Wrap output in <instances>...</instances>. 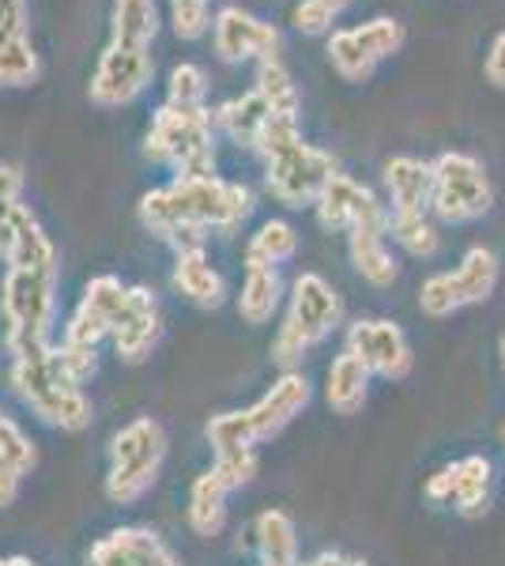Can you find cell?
Here are the masks:
<instances>
[{"mask_svg": "<svg viewBox=\"0 0 505 566\" xmlns=\"http://www.w3.org/2000/svg\"><path fill=\"white\" fill-rule=\"evenodd\" d=\"M250 186L231 178H173L140 197V223L173 250H204L211 231L231 234L250 219Z\"/></svg>", "mask_w": 505, "mask_h": 566, "instance_id": "1", "label": "cell"}, {"mask_svg": "<svg viewBox=\"0 0 505 566\" xmlns=\"http://www.w3.org/2000/svg\"><path fill=\"white\" fill-rule=\"evenodd\" d=\"M215 114L208 106L162 103L144 136V155L173 170V178L215 175Z\"/></svg>", "mask_w": 505, "mask_h": 566, "instance_id": "2", "label": "cell"}, {"mask_svg": "<svg viewBox=\"0 0 505 566\" xmlns=\"http://www.w3.org/2000/svg\"><path fill=\"white\" fill-rule=\"evenodd\" d=\"M12 389L42 423L61 427V431H84L91 423V400L84 386L64 370L57 344L12 359Z\"/></svg>", "mask_w": 505, "mask_h": 566, "instance_id": "3", "label": "cell"}, {"mask_svg": "<svg viewBox=\"0 0 505 566\" xmlns=\"http://www.w3.org/2000/svg\"><path fill=\"white\" fill-rule=\"evenodd\" d=\"M128 295H133V287L117 276H95L87 283L84 298H80V306L72 310L69 325H64V336L57 344V355H61L64 370L72 374V381L84 386L87 378H95L98 344L114 333L117 322H122Z\"/></svg>", "mask_w": 505, "mask_h": 566, "instance_id": "4", "label": "cell"}, {"mask_svg": "<svg viewBox=\"0 0 505 566\" xmlns=\"http://www.w3.org/2000/svg\"><path fill=\"white\" fill-rule=\"evenodd\" d=\"M12 359L50 348V325L57 314V269H8L0 287Z\"/></svg>", "mask_w": 505, "mask_h": 566, "instance_id": "5", "label": "cell"}, {"mask_svg": "<svg viewBox=\"0 0 505 566\" xmlns=\"http://www.w3.org/2000/svg\"><path fill=\"white\" fill-rule=\"evenodd\" d=\"M339 317H344V303H339L333 283L317 272H302L291 283V306L272 340V359L283 370H295L325 336H333Z\"/></svg>", "mask_w": 505, "mask_h": 566, "instance_id": "6", "label": "cell"}, {"mask_svg": "<svg viewBox=\"0 0 505 566\" xmlns=\"http://www.w3.org/2000/svg\"><path fill=\"white\" fill-rule=\"evenodd\" d=\"M162 458H167V431L159 419L140 416L125 423L109 438V472H106V499L117 506L144 499L159 480Z\"/></svg>", "mask_w": 505, "mask_h": 566, "instance_id": "7", "label": "cell"}, {"mask_svg": "<svg viewBox=\"0 0 505 566\" xmlns=\"http://www.w3.org/2000/svg\"><path fill=\"white\" fill-rule=\"evenodd\" d=\"M494 186L475 155L442 151L430 163V212L438 223H475L491 212Z\"/></svg>", "mask_w": 505, "mask_h": 566, "instance_id": "8", "label": "cell"}, {"mask_svg": "<svg viewBox=\"0 0 505 566\" xmlns=\"http://www.w3.org/2000/svg\"><path fill=\"white\" fill-rule=\"evenodd\" d=\"M400 50H403V23L392 20V15H378V20H366L358 27H339L325 42L328 65L347 84H366L374 76V69L381 61L397 57Z\"/></svg>", "mask_w": 505, "mask_h": 566, "instance_id": "9", "label": "cell"}, {"mask_svg": "<svg viewBox=\"0 0 505 566\" xmlns=\"http://www.w3.org/2000/svg\"><path fill=\"white\" fill-rule=\"evenodd\" d=\"M336 159L328 151L314 148L306 140H295L287 148L272 151L264 159V186L283 208H306L317 205L320 189L333 181Z\"/></svg>", "mask_w": 505, "mask_h": 566, "instance_id": "10", "label": "cell"}, {"mask_svg": "<svg viewBox=\"0 0 505 566\" xmlns=\"http://www.w3.org/2000/svg\"><path fill=\"white\" fill-rule=\"evenodd\" d=\"M155 76V61L148 45L109 42L87 84V98L98 109H122L148 91Z\"/></svg>", "mask_w": 505, "mask_h": 566, "instance_id": "11", "label": "cell"}, {"mask_svg": "<svg viewBox=\"0 0 505 566\" xmlns=\"http://www.w3.org/2000/svg\"><path fill=\"white\" fill-rule=\"evenodd\" d=\"M366 370L370 378H385V381H403L415 367V355H411V344L403 336V328L389 317H362L347 328V348Z\"/></svg>", "mask_w": 505, "mask_h": 566, "instance_id": "12", "label": "cell"}, {"mask_svg": "<svg viewBox=\"0 0 505 566\" xmlns=\"http://www.w3.org/2000/svg\"><path fill=\"white\" fill-rule=\"evenodd\" d=\"M211 42H215V57L223 65H245V61L280 57V31L264 23L261 15L245 12V8H223L211 20Z\"/></svg>", "mask_w": 505, "mask_h": 566, "instance_id": "13", "label": "cell"}, {"mask_svg": "<svg viewBox=\"0 0 505 566\" xmlns=\"http://www.w3.org/2000/svg\"><path fill=\"white\" fill-rule=\"evenodd\" d=\"M314 208H317V223L333 234H347L366 223H389V208H385L370 189L358 186L355 178L339 175V170L333 175V181L320 189Z\"/></svg>", "mask_w": 505, "mask_h": 566, "instance_id": "14", "label": "cell"}, {"mask_svg": "<svg viewBox=\"0 0 505 566\" xmlns=\"http://www.w3.org/2000/svg\"><path fill=\"white\" fill-rule=\"evenodd\" d=\"M491 480H494L491 461L472 453V458H461L445 464L442 472H434L427 480V499L453 502L464 517H483L486 506H491Z\"/></svg>", "mask_w": 505, "mask_h": 566, "instance_id": "15", "label": "cell"}, {"mask_svg": "<svg viewBox=\"0 0 505 566\" xmlns=\"http://www.w3.org/2000/svg\"><path fill=\"white\" fill-rule=\"evenodd\" d=\"M314 400V386L302 370H283L280 378L272 381V389L256 400L253 408H245V423H250L253 442H264V438H275L283 427L295 416L306 412V405Z\"/></svg>", "mask_w": 505, "mask_h": 566, "instance_id": "16", "label": "cell"}, {"mask_svg": "<svg viewBox=\"0 0 505 566\" xmlns=\"http://www.w3.org/2000/svg\"><path fill=\"white\" fill-rule=\"evenodd\" d=\"M162 333V317H159V303L148 287H133L128 295V306L122 314V322L114 325V348L122 363H144L151 355V348L159 344Z\"/></svg>", "mask_w": 505, "mask_h": 566, "instance_id": "17", "label": "cell"}, {"mask_svg": "<svg viewBox=\"0 0 505 566\" xmlns=\"http://www.w3.org/2000/svg\"><path fill=\"white\" fill-rule=\"evenodd\" d=\"M167 547H162L159 533L144 525H122L109 528L103 541L91 547V566H159L167 559Z\"/></svg>", "mask_w": 505, "mask_h": 566, "instance_id": "18", "label": "cell"}, {"mask_svg": "<svg viewBox=\"0 0 505 566\" xmlns=\"http://www.w3.org/2000/svg\"><path fill=\"white\" fill-rule=\"evenodd\" d=\"M389 216H427L430 212V163L415 155H397L385 163Z\"/></svg>", "mask_w": 505, "mask_h": 566, "instance_id": "19", "label": "cell"}, {"mask_svg": "<svg viewBox=\"0 0 505 566\" xmlns=\"http://www.w3.org/2000/svg\"><path fill=\"white\" fill-rule=\"evenodd\" d=\"M385 239H389V223H366L347 231V253H351L355 272L374 287H389L400 276V264Z\"/></svg>", "mask_w": 505, "mask_h": 566, "instance_id": "20", "label": "cell"}, {"mask_svg": "<svg viewBox=\"0 0 505 566\" xmlns=\"http://www.w3.org/2000/svg\"><path fill=\"white\" fill-rule=\"evenodd\" d=\"M170 280H173V287H178V295H186L189 303L200 310H219L227 303V280H223V272L208 261L204 250H178Z\"/></svg>", "mask_w": 505, "mask_h": 566, "instance_id": "21", "label": "cell"}, {"mask_svg": "<svg viewBox=\"0 0 505 566\" xmlns=\"http://www.w3.org/2000/svg\"><path fill=\"white\" fill-rule=\"evenodd\" d=\"M370 397V370L351 352H339L325 374V400L339 416H355Z\"/></svg>", "mask_w": 505, "mask_h": 566, "instance_id": "22", "label": "cell"}, {"mask_svg": "<svg viewBox=\"0 0 505 566\" xmlns=\"http://www.w3.org/2000/svg\"><path fill=\"white\" fill-rule=\"evenodd\" d=\"M269 117H272V106L264 103L253 87L245 91V95H238V98H227V103L215 109V125L231 136L238 148H253Z\"/></svg>", "mask_w": 505, "mask_h": 566, "instance_id": "23", "label": "cell"}, {"mask_svg": "<svg viewBox=\"0 0 505 566\" xmlns=\"http://www.w3.org/2000/svg\"><path fill=\"white\" fill-rule=\"evenodd\" d=\"M227 495L231 491L215 480V472H200L189 491V528L197 536H219L227 525Z\"/></svg>", "mask_w": 505, "mask_h": 566, "instance_id": "24", "label": "cell"}, {"mask_svg": "<svg viewBox=\"0 0 505 566\" xmlns=\"http://www.w3.org/2000/svg\"><path fill=\"white\" fill-rule=\"evenodd\" d=\"M256 552L269 566H298V533L283 510H264L253 525Z\"/></svg>", "mask_w": 505, "mask_h": 566, "instance_id": "25", "label": "cell"}, {"mask_svg": "<svg viewBox=\"0 0 505 566\" xmlns=\"http://www.w3.org/2000/svg\"><path fill=\"white\" fill-rule=\"evenodd\" d=\"M498 276H502V264L494 258V250H486V245H472L461 258V269L453 272L464 306L486 303V298L494 295V287H498Z\"/></svg>", "mask_w": 505, "mask_h": 566, "instance_id": "26", "label": "cell"}, {"mask_svg": "<svg viewBox=\"0 0 505 566\" xmlns=\"http://www.w3.org/2000/svg\"><path fill=\"white\" fill-rule=\"evenodd\" d=\"M159 34V4L155 0H114V15H109V42L128 45H148Z\"/></svg>", "mask_w": 505, "mask_h": 566, "instance_id": "27", "label": "cell"}, {"mask_svg": "<svg viewBox=\"0 0 505 566\" xmlns=\"http://www.w3.org/2000/svg\"><path fill=\"white\" fill-rule=\"evenodd\" d=\"M298 253V231L287 219H269L245 245V269H280Z\"/></svg>", "mask_w": 505, "mask_h": 566, "instance_id": "28", "label": "cell"}, {"mask_svg": "<svg viewBox=\"0 0 505 566\" xmlns=\"http://www.w3.org/2000/svg\"><path fill=\"white\" fill-rule=\"evenodd\" d=\"M283 298V280L280 269H245L242 295H238V314L250 325H264L280 310Z\"/></svg>", "mask_w": 505, "mask_h": 566, "instance_id": "29", "label": "cell"}, {"mask_svg": "<svg viewBox=\"0 0 505 566\" xmlns=\"http://www.w3.org/2000/svg\"><path fill=\"white\" fill-rule=\"evenodd\" d=\"M253 91L272 106V114H295L302 109V95L298 84L291 76V69L283 65L280 57H264L256 61V76H253Z\"/></svg>", "mask_w": 505, "mask_h": 566, "instance_id": "30", "label": "cell"}, {"mask_svg": "<svg viewBox=\"0 0 505 566\" xmlns=\"http://www.w3.org/2000/svg\"><path fill=\"white\" fill-rule=\"evenodd\" d=\"M42 76V61L31 39H15L0 45V87H31Z\"/></svg>", "mask_w": 505, "mask_h": 566, "instance_id": "31", "label": "cell"}, {"mask_svg": "<svg viewBox=\"0 0 505 566\" xmlns=\"http://www.w3.org/2000/svg\"><path fill=\"white\" fill-rule=\"evenodd\" d=\"M389 234L411 258H434L442 250V234L430 223V216H389Z\"/></svg>", "mask_w": 505, "mask_h": 566, "instance_id": "32", "label": "cell"}, {"mask_svg": "<svg viewBox=\"0 0 505 566\" xmlns=\"http://www.w3.org/2000/svg\"><path fill=\"white\" fill-rule=\"evenodd\" d=\"M211 450H215V458H223V453H242V450H256L253 434H250V423H245L242 412H219L208 419L204 427Z\"/></svg>", "mask_w": 505, "mask_h": 566, "instance_id": "33", "label": "cell"}, {"mask_svg": "<svg viewBox=\"0 0 505 566\" xmlns=\"http://www.w3.org/2000/svg\"><path fill=\"white\" fill-rule=\"evenodd\" d=\"M419 310L427 317H453L456 310H464V298H461V291H456L453 272H434V276L422 280Z\"/></svg>", "mask_w": 505, "mask_h": 566, "instance_id": "34", "label": "cell"}, {"mask_svg": "<svg viewBox=\"0 0 505 566\" xmlns=\"http://www.w3.org/2000/svg\"><path fill=\"white\" fill-rule=\"evenodd\" d=\"M0 464L23 472V476L39 464V450H34V442L23 434V427L15 423L12 416H4V408H0Z\"/></svg>", "mask_w": 505, "mask_h": 566, "instance_id": "35", "label": "cell"}, {"mask_svg": "<svg viewBox=\"0 0 505 566\" xmlns=\"http://www.w3.org/2000/svg\"><path fill=\"white\" fill-rule=\"evenodd\" d=\"M208 98V72L192 61H181V65L170 69L167 80V103L170 106H204Z\"/></svg>", "mask_w": 505, "mask_h": 566, "instance_id": "36", "label": "cell"}, {"mask_svg": "<svg viewBox=\"0 0 505 566\" xmlns=\"http://www.w3.org/2000/svg\"><path fill=\"white\" fill-rule=\"evenodd\" d=\"M170 23L181 42H197L211 31V0H170Z\"/></svg>", "mask_w": 505, "mask_h": 566, "instance_id": "37", "label": "cell"}, {"mask_svg": "<svg viewBox=\"0 0 505 566\" xmlns=\"http://www.w3.org/2000/svg\"><path fill=\"white\" fill-rule=\"evenodd\" d=\"M215 480L223 483L227 491H242L245 483L256 476V450H242V453H223L211 464Z\"/></svg>", "mask_w": 505, "mask_h": 566, "instance_id": "38", "label": "cell"}, {"mask_svg": "<svg viewBox=\"0 0 505 566\" xmlns=\"http://www.w3.org/2000/svg\"><path fill=\"white\" fill-rule=\"evenodd\" d=\"M291 23H295L298 34H309V39H317V34H333L336 15H328L325 8L314 4V0H302V4H295V12H291Z\"/></svg>", "mask_w": 505, "mask_h": 566, "instance_id": "39", "label": "cell"}, {"mask_svg": "<svg viewBox=\"0 0 505 566\" xmlns=\"http://www.w3.org/2000/svg\"><path fill=\"white\" fill-rule=\"evenodd\" d=\"M27 39V0H0V45Z\"/></svg>", "mask_w": 505, "mask_h": 566, "instance_id": "40", "label": "cell"}, {"mask_svg": "<svg viewBox=\"0 0 505 566\" xmlns=\"http://www.w3.org/2000/svg\"><path fill=\"white\" fill-rule=\"evenodd\" d=\"M483 76L491 87L505 91V31L494 34L491 50H486V61H483Z\"/></svg>", "mask_w": 505, "mask_h": 566, "instance_id": "41", "label": "cell"}, {"mask_svg": "<svg viewBox=\"0 0 505 566\" xmlns=\"http://www.w3.org/2000/svg\"><path fill=\"white\" fill-rule=\"evenodd\" d=\"M23 193V175L12 163H0V216H8V208L20 205Z\"/></svg>", "mask_w": 505, "mask_h": 566, "instance_id": "42", "label": "cell"}, {"mask_svg": "<svg viewBox=\"0 0 505 566\" xmlns=\"http://www.w3.org/2000/svg\"><path fill=\"white\" fill-rule=\"evenodd\" d=\"M20 483H23V472L0 464V510H8L15 499H20Z\"/></svg>", "mask_w": 505, "mask_h": 566, "instance_id": "43", "label": "cell"}, {"mask_svg": "<svg viewBox=\"0 0 505 566\" xmlns=\"http://www.w3.org/2000/svg\"><path fill=\"white\" fill-rule=\"evenodd\" d=\"M302 566H347V555H339V552H320L317 559H309V563H302Z\"/></svg>", "mask_w": 505, "mask_h": 566, "instance_id": "44", "label": "cell"}, {"mask_svg": "<svg viewBox=\"0 0 505 566\" xmlns=\"http://www.w3.org/2000/svg\"><path fill=\"white\" fill-rule=\"evenodd\" d=\"M314 4H320L328 15H336V20H339V15H344V8L351 4V0H314Z\"/></svg>", "mask_w": 505, "mask_h": 566, "instance_id": "45", "label": "cell"}, {"mask_svg": "<svg viewBox=\"0 0 505 566\" xmlns=\"http://www.w3.org/2000/svg\"><path fill=\"white\" fill-rule=\"evenodd\" d=\"M0 566H34L27 555H8V559H0Z\"/></svg>", "mask_w": 505, "mask_h": 566, "instance_id": "46", "label": "cell"}, {"mask_svg": "<svg viewBox=\"0 0 505 566\" xmlns=\"http://www.w3.org/2000/svg\"><path fill=\"white\" fill-rule=\"evenodd\" d=\"M498 359H502V374H505V333H502V340H498Z\"/></svg>", "mask_w": 505, "mask_h": 566, "instance_id": "47", "label": "cell"}, {"mask_svg": "<svg viewBox=\"0 0 505 566\" xmlns=\"http://www.w3.org/2000/svg\"><path fill=\"white\" fill-rule=\"evenodd\" d=\"M159 566H181V563H178V559H173V555H167V559H162Z\"/></svg>", "mask_w": 505, "mask_h": 566, "instance_id": "48", "label": "cell"}, {"mask_svg": "<svg viewBox=\"0 0 505 566\" xmlns=\"http://www.w3.org/2000/svg\"><path fill=\"white\" fill-rule=\"evenodd\" d=\"M347 566H370V563H362V559H347Z\"/></svg>", "mask_w": 505, "mask_h": 566, "instance_id": "49", "label": "cell"}, {"mask_svg": "<svg viewBox=\"0 0 505 566\" xmlns=\"http://www.w3.org/2000/svg\"><path fill=\"white\" fill-rule=\"evenodd\" d=\"M502 442H505V427H502Z\"/></svg>", "mask_w": 505, "mask_h": 566, "instance_id": "50", "label": "cell"}, {"mask_svg": "<svg viewBox=\"0 0 505 566\" xmlns=\"http://www.w3.org/2000/svg\"><path fill=\"white\" fill-rule=\"evenodd\" d=\"M261 566H269V563H261Z\"/></svg>", "mask_w": 505, "mask_h": 566, "instance_id": "51", "label": "cell"}]
</instances>
